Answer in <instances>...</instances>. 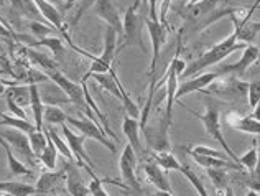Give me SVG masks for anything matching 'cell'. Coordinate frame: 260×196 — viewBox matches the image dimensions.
<instances>
[{
  "label": "cell",
  "mask_w": 260,
  "mask_h": 196,
  "mask_svg": "<svg viewBox=\"0 0 260 196\" xmlns=\"http://www.w3.org/2000/svg\"><path fill=\"white\" fill-rule=\"evenodd\" d=\"M30 46H46V48H50L54 53V56H61L64 53V43L61 42V38H56V37L40 38L37 42H31Z\"/></svg>",
  "instance_id": "37"
},
{
  "label": "cell",
  "mask_w": 260,
  "mask_h": 196,
  "mask_svg": "<svg viewBox=\"0 0 260 196\" xmlns=\"http://www.w3.org/2000/svg\"><path fill=\"white\" fill-rule=\"evenodd\" d=\"M92 13L104 20L109 26L117 30V33L122 37V17L117 0H94Z\"/></svg>",
  "instance_id": "13"
},
{
  "label": "cell",
  "mask_w": 260,
  "mask_h": 196,
  "mask_svg": "<svg viewBox=\"0 0 260 196\" xmlns=\"http://www.w3.org/2000/svg\"><path fill=\"white\" fill-rule=\"evenodd\" d=\"M184 109H186L193 117H196L198 120H201V124L204 125V130H206V134L209 135V137L214 139L216 142H219L221 147H222V150L225 152V155H228L232 161L239 164V157L236 155V152H232V148L228 145V142H225L224 135H222V130H221V112H219V111H221V107H219V104L216 103V101H213V99L208 101L204 114H198L193 109H189V107H184Z\"/></svg>",
  "instance_id": "3"
},
{
  "label": "cell",
  "mask_w": 260,
  "mask_h": 196,
  "mask_svg": "<svg viewBox=\"0 0 260 196\" xmlns=\"http://www.w3.org/2000/svg\"><path fill=\"white\" fill-rule=\"evenodd\" d=\"M119 168H120L122 181L127 185L128 191H132L139 196L142 193V185H140V180L137 178V172H135L137 170V153L130 144H127L120 153Z\"/></svg>",
  "instance_id": "10"
},
{
  "label": "cell",
  "mask_w": 260,
  "mask_h": 196,
  "mask_svg": "<svg viewBox=\"0 0 260 196\" xmlns=\"http://www.w3.org/2000/svg\"><path fill=\"white\" fill-rule=\"evenodd\" d=\"M142 170H143V173H145L147 180L156 188V190L168 191V193L173 191L172 183H170V177H168L170 172L163 170V168L156 164L153 158L145 160V164H142Z\"/></svg>",
  "instance_id": "17"
},
{
  "label": "cell",
  "mask_w": 260,
  "mask_h": 196,
  "mask_svg": "<svg viewBox=\"0 0 260 196\" xmlns=\"http://www.w3.org/2000/svg\"><path fill=\"white\" fill-rule=\"evenodd\" d=\"M247 96H249V106L254 109L260 101V79L252 81V83L247 86Z\"/></svg>",
  "instance_id": "44"
},
{
  "label": "cell",
  "mask_w": 260,
  "mask_h": 196,
  "mask_svg": "<svg viewBox=\"0 0 260 196\" xmlns=\"http://www.w3.org/2000/svg\"><path fill=\"white\" fill-rule=\"evenodd\" d=\"M258 4H260V0H257V2L252 5V9L249 12H245L244 17H239L237 15V10L239 9L234 13H231V15H229L231 20H232V23H234V33L237 35V40L241 43H244V45L254 43L257 35H258V31H260V22H254V20H250L252 13L255 12Z\"/></svg>",
  "instance_id": "11"
},
{
  "label": "cell",
  "mask_w": 260,
  "mask_h": 196,
  "mask_svg": "<svg viewBox=\"0 0 260 196\" xmlns=\"http://www.w3.org/2000/svg\"><path fill=\"white\" fill-rule=\"evenodd\" d=\"M53 196H59V194H53Z\"/></svg>",
  "instance_id": "60"
},
{
  "label": "cell",
  "mask_w": 260,
  "mask_h": 196,
  "mask_svg": "<svg viewBox=\"0 0 260 196\" xmlns=\"http://www.w3.org/2000/svg\"><path fill=\"white\" fill-rule=\"evenodd\" d=\"M255 144H257V148H258V155H260V137L255 139Z\"/></svg>",
  "instance_id": "55"
},
{
  "label": "cell",
  "mask_w": 260,
  "mask_h": 196,
  "mask_svg": "<svg viewBox=\"0 0 260 196\" xmlns=\"http://www.w3.org/2000/svg\"><path fill=\"white\" fill-rule=\"evenodd\" d=\"M168 129H170V124L163 119V116L158 122H155L153 125H147L145 129H143V135H145L147 144L152 150H156V152L170 150Z\"/></svg>",
  "instance_id": "14"
},
{
  "label": "cell",
  "mask_w": 260,
  "mask_h": 196,
  "mask_svg": "<svg viewBox=\"0 0 260 196\" xmlns=\"http://www.w3.org/2000/svg\"><path fill=\"white\" fill-rule=\"evenodd\" d=\"M140 4L142 0H135V2L130 5V9L125 10V15L122 18V38L120 43L117 45V55L125 50L127 46H139L143 48V40H142V26H143V20L140 15Z\"/></svg>",
  "instance_id": "4"
},
{
  "label": "cell",
  "mask_w": 260,
  "mask_h": 196,
  "mask_svg": "<svg viewBox=\"0 0 260 196\" xmlns=\"http://www.w3.org/2000/svg\"><path fill=\"white\" fill-rule=\"evenodd\" d=\"M143 2L148 4V18L155 20V22H160L158 20V13H156V0H143Z\"/></svg>",
  "instance_id": "48"
},
{
  "label": "cell",
  "mask_w": 260,
  "mask_h": 196,
  "mask_svg": "<svg viewBox=\"0 0 260 196\" xmlns=\"http://www.w3.org/2000/svg\"><path fill=\"white\" fill-rule=\"evenodd\" d=\"M66 122L76 127V129L83 135H86L87 139H92L95 142H99V144L104 148H107V150L111 152V153H114V155L117 153V148H115L114 140L107 137V134L102 130V127L99 124H95V122H92V120H89L86 116H84V119H74V117L68 116Z\"/></svg>",
  "instance_id": "12"
},
{
  "label": "cell",
  "mask_w": 260,
  "mask_h": 196,
  "mask_svg": "<svg viewBox=\"0 0 260 196\" xmlns=\"http://www.w3.org/2000/svg\"><path fill=\"white\" fill-rule=\"evenodd\" d=\"M0 61H2L4 64H5V61H7V59H5V48H4V45H2V43H0Z\"/></svg>",
  "instance_id": "53"
},
{
  "label": "cell",
  "mask_w": 260,
  "mask_h": 196,
  "mask_svg": "<svg viewBox=\"0 0 260 196\" xmlns=\"http://www.w3.org/2000/svg\"><path fill=\"white\" fill-rule=\"evenodd\" d=\"M191 158L200 167L203 168H228V170H237V172H242L244 168L236 164V161H232L231 158H216V157H208V155H198V153H191Z\"/></svg>",
  "instance_id": "23"
},
{
  "label": "cell",
  "mask_w": 260,
  "mask_h": 196,
  "mask_svg": "<svg viewBox=\"0 0 260 196\" xmlns=\"http://www.w3.org/2000/svg\"><path fill=\"white\" fill-rule=\"evenodd\" d=\"M5 103H7V107H9L12 116H15L18 119H26V112H25L23 107H20L18 104H15L10 97H5Z\"/></svg>",
  "instance_id": "45"
},
{
  "label": "cell",
  "mask_w": 260,
  "mask_h": 196,
  "mask_svg": "<svg viewBox=\"0 0 260 196\" xmlns=\"http://www.w3.org/2000/svg\"><path fill=\"white\" fill-rule=\"evenodd\" d=\"M63 180H66V167L63 170H48L43 172L40 175V178L37 180V185H35V190L40 194H45V193H50L54 191L56 188L59 186V183Z\"/></svg>",
  "instance_id": "19"
},
{
  "label": "cell",
  "mask_w": 260,
  "mask_h": 196,
  "mask_svg": "<svg viewBox=\"0 0 260 196\" xmlns=\"http://www.w3.org/2000/svg\"><path fill=\"white\" fill-rule=\"evenodd\" d=\"M188 152L198 153V155H208V157H216V158H229L224 152H219V150H216V148H209V147H204V145L191 147Z\"/></svg>",
  "instance_id": "43"
},
{
  "label": "cell",
  "mask_w": 260,
  "mask_h": 196,
  "mask_svg": "<svg viewBox=\"0 0 260 196\" xmlns=\"http://www.w3.org/2000/svg\"><path fill=\"white\" fill-rule=\"evenodd\" d=\"M104 183H112V185H117L119 188H124V190H128L127 185L124 181H117V180H109V178H99L95 177L91 180V183H89V188H91V194L92 196H111L104 188Z\"/></svg>",
  "instance_id": "34"
},
{
  "label": "cell",
  "mask_w": 260,
  "mask_h": 196,
  "mask_svg": "<svg viewBox=\"0 0 260 196\" xmlns=\"http://www.w3.org/2000/svg\"><path fill=\"white\" fill-rule=\"evenodd\" d=\"M56 158H58V150L56 147L53 145L51 140H48V145L46 148L42 152V155L38 157V160L42 161V165L48 170H54L56 168Z\"/></svg>",
  "instance_id": "38"
},
{
  "label": "cell",
  "mask_w": 260,
  "mask_h": 196,
  "mask_svg": "<svg viewBox=\"0 0 260 196\" xmlns=\"http://www.w3.org/2000/svg\"><path fill=\"white\" fill-rule=\"evenodd\" d=\"M28 28H30V31L33 33V35L38 37V40H40V38L51 37V33L58 31L56 28H54V26H51V25H45L43 22H30V23H28Z\"/></svg>",
  "instance_id": "41"
},
{
  "label": "cell",
  "mask_w": 260,
  "mask_h": 196,
  "mask_svg": "<svg viewBox=\"0 0 260 196\" xmlns=\"http://www.w3.org/2000/svg\"><path fill=\"white\" fill-rule=\"evenodd\" d=\"M180 172L184 175V178H186V180L189 181V183L193 185V188H194V190H196L198 193H200V196H209V193H208V190H206V186H204V183L201 181V178L198 177V175H196L193 170H191L189 167H184V165H183Z\"/></svg>",
  "instance_id": "39"
},
{
  "label": "cell",
  "mask_w": 260,
  "mask_h": 196,
  "mask_svg": "<svg viewBox=\"0 0 260 196\" xmlns=\"http://www.w3.org/2000/svg\"><path fill=\"white\" fill-rule=\"evenodd\" d=\"M10 5H12V12L18 18L30 20V22H42L40 18L43 17L33 0H10Z\"/></svg>",
  "instance_id": "22"
},
{
  "label": "cell",
  "mask_w": 260,
  "mask_h": 196,
  "mask_svg": "<svg viewBox=\"0 0 260 196\" xmlns=\"http://www.w3.org/2000/svg\"><path fill=\"white\" fill-rule=\"evenodd\" d=\"M245 185L249 186V190L260 193V158L257 161V165L249 172V178L245 181Z\"/></svg>",
  "instance_id": "42"
},
{
  "label": "cell",
  "mask_w": 260,
  "mask_h": 196,
  "mask_svg": "<svg viewBox=\"0 0 260 196\" xmlns=\"http://www.w3.org/2000/svg\"><path fill=\"white\" fill-rule=\"evenodd\" d=\"M5 4V0H0V5H4Z\"/></svg>",
  "instance_id": "57"
},
{
  "label": "cell",
  "mask_w": 260,
  "mask_h": 196,
  "mask_svg": "<svg viewBox=\"0 0 260 196\" xmlns=\"http://www.w3.org/2000/svg\"><path fill=\"white\" fill-rule=\"evenodd\" d=\"M5 97H10L13 103L18 104L20 107H25L31 104V94H30V86H17L12 84L9 89L5 91Z\"/></svg>",
  "instance_id": "28"
},
{
  "label": "cell",
  "mask_w": 260,
  "mask_h": 196,
  "mask_svg": "<svg viewBox=\"0 0 260 196\" xmlns=\"http://www.w3.org/2000/svg\"><path fill=\"white\" fill-rule=\"evenodd\" d=\"M216 196H236V194L232 191V188L228 186V188H224V190H216Z\"/></svg>",
  "instance_id": "49"
},
{
  "label": "cell",
  "mask_w": 260,
  "mask_h": 196,
  "mask_svg": "<svg viewBox=\"0 0 260 196\" xmlns=\"http://www.w3.org/2000/svg\"><path fill=\"white\" fill-rule=\"evenodd\" d=\"M206 173L214 186V190H224V188L229 186L228 168H206Z\"/></svg>",
  "instance_id": "33"
},
{
  "label": "cell",
  "mask_w": 260,
  "mask_h": 196,
  "mask_svg": "<svg viewBox=\"0 0 260 196\" xmlns=\"http://www.w3.org/2000/svg\"><path fill=\"white\" fill-rule=\"evenodd\" d=\"M46 74H48V78H50V79L53 81V83L56 84V86L59 87V89L66 94L68 99H70L73 104H76V106L79 107L81 112H83L89 120H92V122H95V124H99V125H101V122L98 120V117L94 116V112L91 111V107H89L87 103H86L83 86L78 84V83H74V81H71L70 78L64 76V74L61 73V71H58V70L48 71Z\"/></svg>",
  "instance_id": "6"
},
{
  "label": "cell",
  "mask_w": 260,
  "mask_h": 196,
  "mask_svg": "<svg viewBox=\"0 0 260 196\" xmlns=\"http://www.w3.org/2000/svg\"><path fill=\"white\" fill-rule=\"evenodd\" d=\"M0 145H2L5 157H7V165H9V172L12 177H33V172L26 167L22 160H18L15 157V153L12 152V147L9 145V142L0 137Z\"/></svg>",
  "instance_id": "21"
},
{
  "label": "cell",
  "mask_w": 260,
  "mask_h": 196,
  "mask_svg": "<svg viewBox=\"0 0 260 196\" xmlns=\"http://www.w3.org/2000/svg\"><path fill=\"white\" fill-rule=\"evenodd\" d=\"M122 130H124V135L128 139V144L132 145L135 153H140L143 157L145 148H143L142 139H140V122H139V119L130 117L127 114V116L124 117V120H122Z\"/></svg>",
  "instance_id": "20"
},
{
  "label": "cell",
  "mask_w": 260,
  "mask_h": 196,
  "mask_svg": "<svg viewBox=\"0 0 260 196\" xmlns=\"http://www.w3.org/2000/svg\"><path fill=\"white\" fill-rule=\"evenodd\" d=\"M228 124L239 132H245V134H252V135H258L260 137V122L255 119H252L250 116L245 117H239V116H229L228 117Z\"/></svg>",
  "instance_id": "26"
},
{
  "label": "cell",
  "mask_w": 260,
  "mask_h": 196,
  "mask_svg": "<svg viewBox=\"0 0 260 196\" xmlns=\"http://www.w3.org/2000/svg\"><path fill=\"white\" fill-rule=\"evenodd\" d=\"M91 78L102 87V89H106L109 94H112L114 97H117L120 101L122 106H124V109L127 111V114H128L130 117L139 119V116H140L139 106H137L134 101L128 97L125 87L122 86L120 79L117 76V73H115V66H112L107 73L94 74V76H91Z\"/></svg>",
  "instance_id": "5"
},
{
  "label": "cell",
  "mask_w": 260,
  "mask_h": 196,
  "mask_svg": "<svg viewBox=\"0 0 260 196\" xmlns=\"http://www.w3.org/2000/svg\"><path fill=\"white\" fill-rule=\"evenodd\" d=\"M43 132L46 134V137H48V140H51L53 142V145L56 147V150H58V153H61L63 157L66 158V160H73L74 157H73V153H71V150H70V147H68V144H66V140L64 139H61L59 135L56 134V130L54 129H51V127H43Z\"/></svg>",
  "instance_id": "32"
},
{
  "label": "cell",
  "mask_w": 260,
  "mask_h": 196,
  "mask_svg": "<svg viewBox=\"0 0 260 196\" xmlns=\"http://www.w3.org/2000/svg\"><path fill=\"white\" fill-rule=\"evenodd\" d=\"M170 5H172V0H163V4H161V9H160V15H158V20H160V23H161L163 26H167L168 30H170V26H168V22H167V15H168Z\"/></svg>",
  "instance_id": "47"
},
{
  "label": "cell",
  "mask_w": 260,
  "mask_h": 196,
  "mask_svg": "<svg viewBox=\"0 0 260 196\" xmlns=\"http://www.w3.org/2000/svg\"><path fill=\"white\" fill-rule=\"evenodd\" d=\"M0 193L12 196H31L37 193V190L33 185L22 183V181H0Z\"/></svg>",
  "instance_id": "27"
},
{
  "label": "cell",
  "mask_w": 260,
  "mask_h": 196,
  "mask_svg": "<svg viewBox=\"0 0 260 196\" xmlns=\"http://www.w3.org/2000/svg\"><path fill=\"white\" fill-rule=\"evenodd\" d=\"M26 56H28V59L33 63V64H37V66H40L42 68L43 71H53V70H58V64H56V61L54 59H51V58H48L46 55H42V53H38V51H35L33 48H23L22 50Z\"/></svg>",
  "instance_id": "29"
},
{
  "label": "cell",
  "mask_w": 260,
  "mask_h": 196,
  "mask_svg": "<svg viewBox=\"0 0 260 196\" xmlns=\"http://www.w3.org/2000/svg\"><path fill=\"white\" fill-rule=\"evenodd\" d=\"M117 37H119L117 30L107 25L104 31V48H102L101 58L104 59L109 66H114L115 56H117Z\"/></svg>",
  "instance_id": "24"
},
{
  "label": "cell",
  "mask_w": 260,
  "mask_h": 196,
  "mask_svg": "<svg viewBox=\"0 0 260 196\" xmlns=\"http://www.w3.org/2000/svg\"><path fill=\"white\" fill-rule=\"evenodd\" d=\"M2 73H4V71H2V70H0V74H2Z\"/></svg>",
  "instance_id": "58"
},
{
  "label": "cell",
  "mask_w": 260,
  "mask_h": 196,
  "mask_svg": "<svg viewBox=\"0 0 260 196\" xmlns=\"http://www.w3.org/2000/svg\"><path fill=\"white\" fill-rule=\"evenodd\" d=\"M219 76V73H204L200 74V76H194L191 79L183 81V83L178 84V89H176V96H175V103H178L181 97L188 96L191 92H196V91H204L208 86H211Z\"/></svg>",
  "instance_id": "16"
},
{
  "label": "cell",
  "mask_w": 260,
  "mask_h": 196,
  "mask_svg": "<svg viewBox=\"0 0 260 196\" xmlns=\"http://www.w3.org/2000/svg\"><path fill=\"white\" fill-rule=\"evenodd\" d=\"M221 0H201L196 4L173 5V10L184 20L180 35H193V33L206 30L209 25L216 23L219 18L229 17L237 9L236 7H219Z\"/></svg>",
  "instance_id": "1"
},
{
  "label": "cell",
  "mask_w": 260,
  "mask_h": 196,
  "mask_svg": "<svg viewBox=\"0 0 260 196\" xmlns=\"http://www.w3.org/2000/svg\"><path fill=\"white\" fill-rule=\"evenodd\" d=\"M28 139H30V147H31V150L33 153L37 155V158L42 155V152L46 148L48 145V137H46V134L43 130H38L35 129L33 132L28 134Z\"/></svg>",
  "instance_id": "36"
},
{
  "label": "cell",
  "mask_w": 260,
  "mask_h": 196,
  "mask_svg": "<svg viewBox=\"0 0 260 196\" xmlns=\"http://www.w3.org/2000/svg\"><path fill=\"white\" fill-rule=\"evenodd\" d=\"M245 196H260V194H258L257 191H252V190H250V191H249L247 194H245Z\"/></svg>",
  "instance_id": "54"
},
{
  "label": "cell",
  "mask_w": 260,
  "mask_h": 196,
  "mask_svg": "<svg viewBox=\"0 0 260 196\" xmlns=\"http://www.w3.org/2000/svg\"><path fill=\"white\" fill-rule=\"evenodd\" d=\"M59 2H63V0H59Z\"/></svg>",
  "instance_id": "61"
},
{
  "label": "cell",
  "mask_w": 260,
  "mask_h": 196,
  "mask_svg": "<svg viewBox=\"0 0 260 196\" xmlns=\"http://www.w3.org/2000/svg\"><path fill=\"white\" fill-rule=\"evenodd\" d=\"M68 120V116L63 112V109L58 106H48L43 111V122L46 124H61L63 125Z\"/></svg>",
  "instance_id": "35"
},
{
  "label": "cell",
  "mask_w": 260,
  "mask_h": 196,
  "mask_svg": "<svg viewBox=\"0 0 260 196\" xmlns=\"http://www.w3.org/2000/svg\"><path fill=\"white\" fill-rule=\"evenodd\" d=\"M66 191L71 196H89L91 194V188L86 185L83 178L79 177V170L74 164L66 165Z\"/></svg>",
  "instance_id": "18"
},
{
  "label": "cell",
  "mask_w": 260,
  "mask_h": 196,
  "mask_svg": "<svg viewBox=\"0 0 260 196\" xmlns=\"http://www.w3.org/2000/svg\"><path fill=\"white\" fill-rule=\"evenodd\" d=\"M76 4H78V0H64V10H71Z\"/></svg>",
  "instance_id": "51"
},
{
  "label": "cell",
  "mask_w": 260,
  "mask_h": 196,
  "mask_svg": "<svg viewBox=\"0 0 260 196\" xmlns=\"http://www.w3.org/2000/svg\"><path fill=\"white\" fill-rule=\"evenodd\" d=\"M245 46L247 45L239 42L237 35L232 31L228 38H224L222 42L213 45L208 51H204L201 56H198L194 61H191L186 68H184V71L181 73V78L196 76V73H201L203 70H206V68H209V66L221 63L222 59H225L229 55L236 53L237 50L245 48Z\"/></svg>",
  "instance_id": "2"
},
{
  "label": "cell",
  "mask_w": 260,
  "mask_h": 196,
  "mask_svg": "<svg viewBox=\"0 0 260 196\" xmlns=\"http://www.w3.org/2000/svg\"><path fill=\"white\" fill-rule=\"evenodd\" d=\"M0 137L9 142V145L12 147V150L15 152L22 160H25V165H30V167L37 165L38 158H37V155L33 153L31 147H30L28 134L9 127V129H2V130H0Z\"/></svg>",
  "instance_id": "9"
},
{
  "label": "cell",
  "mask_w": 260,
  "mask_h": 196,
  "mask_svg": "<svg viewBox=\"0 0 260 196\" xmlns=\"http://www.w3.org/2000/svg\"><path fill=\"white\" fill-rule=\"evenodd\" d=\"M148 196H173V193H168V191H155L152 194H148Z\"/></svg>",
  "instance_id": "52"
},
{
  "label": "cell",
  "mask_w": 260,
  "mask_h": 196,
  "mask_svg": "<svg viewBox=\"0 0 260 196\" xmlns=\"http://www.w3.org/2000/svg\"><path fill=\"white\" fill-rule=\"evenodd\" d=\"M0 120H2V125H9V127H12V129H18V130L26 132V134H30L37 129L35 124L28 122L26 119H18L15 116H12V114L0 112Z\"/></svg>",
  "instance_id": "31"
},
{
  "label": "cell",
  "mask_w": 260,
  "mask_h": 196,
  "mask_svg": "<svg viewBox=\"0 0 260 196\" xmlns=\"http://www.w3.org/2000/svg\"><path fill=\"white\" fill-rule=\"evenodd\" d=\"M260 55V50L254 45H247L242 51V56L239 58V61L236 63H231V64H225L221 66L216 73H219V76H224V74H232V76H244L245 71L254 64Z\"/></svg>",
  "instance_id": "15"
},
{
  "label": "cell",
  "mask_w": 260,
  "mask_h": 196,
  "mask_svg": "<svg viewBox=\"0 0 260 196\" xmlns=\"http://www.w3.org/2000/svg\"><path fill=\"white\" fill-rule=\"evenodd\" d=\"M188 4H196V2H201V0H186Z\"/></svg>",
  "instance_id": "56"
},
{
  "label": "cell",
  "mask_w": 260,
  "mask_h": 196,
  "mask_svg": "<svg viewBox=\"0 0 260 196\" xmlns=\"http://www.w3.org/2000/svg\"><path fill=\"white\" fill-rule=\"evenodd\" d=\"M0 125H2V120H0Z\"/></svg>",
  "instance_id": "59"
},
{
  "label": "cell",
  "mask_w": 260,
  "mask_h": 196,
  "mask_svg": "<svg viewBox=\"0 0 260 196\" xmlns=\"http://www.w3.org/2000/svg\"><path fill=\"white\" fill-rule=\"evenodd\" d=\"M184 61L180 58V53L176 51L175 58L172 59V63L168 66V71L165 74V101H167V107L165 111H163V119L167 120V122L172 125V117H173V106H175V96H176V89H178V76H181V73L184 71Z\"/></svg>",
  "instance_id": "7"
},
{
  "label": "cell",
  "mask_w": 260,
  "mask_h": 196,
  "mask_svg": "<svg viewBox=\"0 0 260 196\" xmlns=\"http://www.w3.org/2000/svg\"><path fill=\"white\" fill-rule=\"evenodd\" d=\"M0 37L12 38V40H20V35L13 33V30L5 23V20H2V18H0Z\"/></svg>",
  "instance_id": "46"
},
{
  "label": "cell",
  "mask_w": 260,
  "mask_h": 196,
  "mask_svg": "<svg viewBox=\"0 0 260 196\" xmlns=\"http://www.w3.org/2000/svg\"><path fill=\"white\" fill-rule=\"evenodd\" d=\"M153 160L158 164L163 170L167 172H180L181 170V164L176 160V157L172 153V150H165V152H156L153 155Z\"/></svg>",
  "instance_id": "30"
},
{
  "label": "cell",
  "mask_w": 260,
  "mask_h": 196,
  "mask_svg": "<svg viewBox=\"0 0 260 196\" xmlns=\"http://www.w3.org/2000/svg\"><path fill=\"white\" fill-rule=\"evenodd\" d=\"M30 94H31V114H33V120H35V127L38 130H43L45 122H43V99H42V92H40L38 84H30Z\"/></svg>",
  "instance_id": "25"
},
{
  "label": "cell",
  "mask_w": 260,
  "mask_h": 196,
  "mask_svg": "<svg viewBox=\"0 0 260 196\" xmlns=\"http://www.w3.org/2000/svg\"><path fill=\"white\" fill-rule=\"evenodd\" d=\"M252 111H254V112H252V116H250V117H252V119H255V120H258V122H260V101H258L257 106H255Z\"/></svg>",
  "instance_id": "50"
},
{
  "label": "cell",
  "mask_w": 260,
  "mask_h": 196,
  "mask_svg": "<svg viewBox=\"0 0 260 196\" xmlns=\"http://www.w3.org/2000/svg\"><path fill=\"white\" fill-rule=\"evenodd\" d=\"M63 135H64V140H66L68 147H70L74 160L78 161V167H84L87 170V173L91 175V178L98 177V175L94 173V161L91 160V157H89L86 148H84L86 139H87L86 135L73 132L71 127L66 125V124H63Z\"/></svg>",
  "instance_id": "8"
},
{
  "label": "cell",
  "mask_w": 260,
  "mask_h": 196,
  "mask_svg": "<svg viewBox=\"0 0 260 196\" xmlns=\"http://www.w3.org/2000/svg\"><path fill=\"white\" fill-rule=\"evenodd\" d=\"M260 158V155H258V148H257V144H255V140H254V147L250 148L249 152H245L244 155H241L239 157V165H242L244 170H252L255 165H257V161Z\"/></svg>",
  "instance_id": "40"
}]
</instances>
